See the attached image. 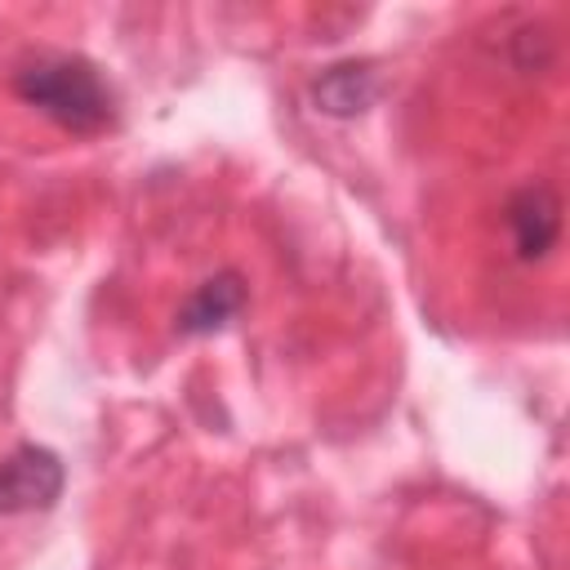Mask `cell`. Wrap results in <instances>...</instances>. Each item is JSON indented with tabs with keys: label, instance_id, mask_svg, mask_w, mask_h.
<instances>
[{
	"label": "cell",
	"instance_id": "3",
	"mask_svg": "<svg viewBox=\"0 0 570 570\" xmlns=\"http://www.w3.org/2000/svg\"><path fill=\"white\" fill-rule=\"evenodd\" d=\"M508 232H512L517 258H525V263L543 258L561 236V200H557V191L543 187V183H525L508 200Z\"/></svg>",
	"mask_w": 570,
	"mask_h": 570
},
{
	"label": "cell",
	"instance_id": "1",
	"mask_svg": "<svg viewBox=\"0 0 570 570\" xmlns=\"http://www.w3.org/2000/svg\"><path fill=\"white\" fill-rule=\"evenodd\" d=\"M13 94L71 134H102L116 120L111 85L80 53H36L18 67Z\"/></svg>",
	"mask_w": 570,
	"mask_h": 570
},
{
	"label": "cell",
	"instance_id": "4",
	"mask_svg": "<svg viewBox=\"0 0 570 570\" xmlns=\"http://www.w3.org/2000/svg\"><path fill=\"white\" fill-rule=\"evenodd\" d=\"M240 307H245V285H240V276H236V272H218V276H209V281L187 298V307H183V316H178V330H183V334H209V330L227 325Z\"/></svg>",
	"mask_w": 570,
	"mask_h": 570
},
{
	"label": "cell",
	"instance_id": "2",
	"mask_svg": "<svg viewBox=\"0 0 570 570\" xmlns=\"http://www.w3.org/2000/svg\"><path fill=\"white\" fill-rule=\"evenodd\" d=\"M67 485V468L45 445H18L0 459V517L13 512H45L58 503Z\"/></svg>",
	"mask_w": 570,
	"mask_h": 570
},
{
	"label": "cell",
	"instance_id": "5",
	"mask_svg": "<svg viewBox=\"0 0 570 570\" xmlns=\"http://www.w3.org/2000/svg\"><path fill=\"white\" fill-rule=\"evenodd\" d=\"M312 94H316L321 111H330V116H356V111H365V107L374 102L379 80H374V71H365V67H356V62H343V67H330V71L316 80Z\"/></svg>",
	"mask_w": 570,
	"mask_h": 570
}]
</instances>
